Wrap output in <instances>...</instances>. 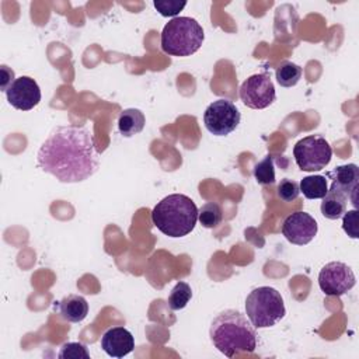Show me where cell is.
I'll return each mask as SVG.
<instances>
[{
    "label": "cell",
    "mask_w": 359,
    "mask_h": 359,
    "mask_svg": "<svg viewBox=\"0 0 359 359\" xmlns=\"http://www.w3.org/2000/svg\"><path fill=\"white\" fill-rule=\"evenodd\" d=\"M318 226L316 219L306 212H294L289 215L282 224L285 238L296 245L309 244L317 234Z\"/></svg>",
    "instance_id": "10"
},
{
    "label": "cell",
    "mask_w": 359,
    "mask_h": 359,
    "mask_svg": "<svg viewBox=\"0 0 359 359\" xmlns=\"http://www.w3.org/2000/svg\"><path fill=\"white\" fill-rule=\"evenodd\" d=\"M293 157L302 171H320L330 164L332 149L324 136L310 135L294 144Z\"/></svg>",
    "instance_id": "6"
},
{
    "label": "cell",
    "mask_w": 359,
    "mask_h": 359,
    "mask_svg": "<svg viewBox=\"0 0 359 359\" xmlns=\"http://www.w3.org/2000/svg\"><path fill=\"white\" fill-rule=\"evenodd\" d=\"M146 118L143 112L137 108L123 109L118 116V129L119 133L125 137H130L143 130Z\"/></svg>",
    "instance_id": "15"
},
{
    "label": "cell",
    "mask_w": 359,
    "mask_h": 359,
    "mask_svg": "<svg viewBox=\"0 0 359 359\" xmlns=\"http://www.w3.org/2000/svg\"><path fill=\"white\" fill-rule=\"evenodd\" d=\"M356 283L355 273L351 266L344 262L332 261L325 264L318 273V285L327 296H342Z\"/></svg>",
    "instance_id": "9"
},
{
    "label": "cell",
    "mask_w": 359,
    "mask_h": 359,
    "mask_svg": "<svg viewBox=\"0 0 359 359\" xmlns=\"http://www.w3.org/2000/svg\"><path fill=\"white\" fill-rule=\"evenodd\" d=\"M215 348L227 358L238 353H252L257 348V332L248 317L237 310L219 313L209 328Z\"/></svg>",
    "instance_id": "2"
},
{
    "label": "cell",
    "mask_w": 359,
    "mask_h": 359,
    "mask_svg": "<svg viewBox=\"0 0 359 359\" xmlns=\"http://www.w3.org/2000/svg\"><path fill=\"white\" fill-rule=\"evenodd\" d=\"M154 8L163 15V17H174L182 11V8L187 6V1L182 0H154L153 1Z\"/></svg>",
    "instance_id": "23"
},
{
    "label": "cell",
    "mask_w": 359,
    "mask_h": 359,
    "mask_svg": "<svg viewBox=\"0 0 359 359\" xmlns=\"http://www.w3.org/2000/svg\"><path fill=\"white\" fill-rule=\"evenodd\" d=\"M240 119L238 108L226 98L213 101L203 112L205 128L215 136H227L238 126Z\"/></svg>",
    "instance_id": "7"
},
{
    "label": "cell",
    "mask_w": 359,
    "mask_h": 359,
    "mask_svg": "<svg viewBox=\"0 0 359 359\" xmlns=\"http://www.w3.org/2000/svg\"><path fill=\"white\" fill-rule=\"evenodd\" d=\"M191 297H192L191 286L187 282H178L172 287V290H171V293L168 296V300H167L168 302V307L171 310H181V309H184L189 303Z\"/></svg>",
    "instance_id": "21"
},
{
    "label": "cell",
    "mask_w": 359,
    "mask_h": 359,
    "mask_svg": "<svg viewBox=\"0 0 359 359\" xmlns=\"http://www.w3.org/2000/svg\"><path fill=\"white\" fill-rule=\"evenodd\" d=\"M331 180V189L341 192L344 196L352 201L356 209V194L359 188V168L356 164H344L334 168V171L327 172Z\"/></svg>",
    "instance_id": "12"
},
{
    "label": "cell",
    "mask_w": 359,
    "mask_h": 359,
    "mask_svg": "<svg viewBox=\"0 0 359 359\" xmlns=\"http://www.w3.org/2000/svg\"><path fill=\"white\" fill-rule=\"evenodd\" d=\"M245 314L255 328H268L278 324L286 314L280 293L271 286H259L245 299Z\"/></svg>",
    "instance_id": "5"
},
{
    "label": "cell",
    "mask_w": 359,
    "mask_h": 359,
    "mask_svg": "<svg viewBox=\"0 0 359 359\" xmlns=\"http://www.w3.org/2000/svg\"><path fill=\"white\" fill-rule=\"evenodd\" d=\"M36 165L66 184L90 178L100 167L93 132L79 125L55 128L36 153Z\"/></svg>",
    "instance_id": "1"
},
{
    "label": "cell",
    "mask_w": 359,
    "mask_h": 359,
    "mask_svg": "<svg viewBox=\"0 0 359 359\" xmlns=\"http://www.w3.org/2000/svg\"><path fill=\"white\" fill-rule=\"evenodd\" d=\"M358 209L348 210L342 215V229L351 238L359 237V224H358Z\"/></svg>",
    "instance_id": "25"
},
{
    "label": "cell",
    "mask_w": 359,
    "mask_h": 359,
    "mask_svg": "<svg viewBox=\"0 0 359 359\" xmlns=\"http://www.w3.org/2000/svg\"><path fill=\"white\" fill-rule=\"evenodd\" d=\"M321 199H323V202H321L320 209H321V213L324 217H327L330 220H337V219L342 217V215L346 212L348 198L344 196L341 192L330 188Z\"/></svg>",
    "instance_id": "16"
},
{
    "label": "cell",
    "mask_w": 359,
    "mask_h": 359,
    "mask_svg": "<svg viewBox=\"0 0 359 359\" xmlns=\"http://www.w3.org/2000/svg\"><path fill=\"white\" fill-rule=\"evenodd\" d=\"M275 76H276V81L279 83V86L286 87V88L293 87L302 79V67L293 62L283 60L276 67Z\"/></svg>",
    "instance_id": "19"
},
{
    "label": "cell",
    "mask_w": 359,
    "mask_h": 359,
    "mask_svg": "<svg viewBox=\"0 0 359 359\" xmlns=\"http://www.w3.org/2000/svg\"><path fill=\"white\" fill-rule=\"evenodd\" d=\"M205 39L201 24L191 17L171 18L161 31V49L171 56H191Z\"/></svg>",
    "instance_id": "4"
},
{
    "label": "cell",
    "mask_w": 359,
    "mask_h": 359,
    "mask_svg": "<svg viewBox=\"0 0 359 359\" xmlns=\"http://www.w3.org/2000/svg\"><path fill=\"white\" fill-rule=\"evenodd\" d=\"M299 189L307 199H321L328 191L325 175L304 177L299 184Z\"/></svg>",
    "instance_id": "17"
},
{
    "label": "cell",
    "mask_w": 359,
    "mask_h": 359,
    "mask_svg": "<svg viewBox=\"0 0 359 359\" xmlns=\"http://www.w3.org/2000/svg\"><path fill=\"white\" fill-rule=\"evenodd\" d=\"M7 101L20 111H29L41 101V88L29 76H21L6 91Z\"/></svg>",
    "instance_id": "11"
},
{
    "label": "cell",
    "mask_w": 359,
    "mask_h": 359,
    "mask_svg": "<svg viewBox=\"0 0 359 359\" xmlns=\"http://www.w3.org/2000/svg\"><path fill=\"white\" fill-rule=\"evenodd\" d=\"M279 157L275 154H266L261 161L254 167V178L261 185H271L276 181L275 163Z\"/></svg>",
    "instance_id": "18"
},
{
    "label": "cell",
    "mask_w": 359,
    "mask_h": 359,
    "mask_svg": "<svg viewBox=\"0 0 359 359\" xmlns=\"http://www.w3.org/2000/svg\"><path fill=\"white\" fill-rule=\"evenodd\" d=\"M300 194L299 189V184L293 180L289 178H283L280 180L279 185H278V196L285 201V202H292L294 201Z\"/></svg>",
    "instance_id": "24"
},
{
    "label": "cell",
    "mask_w": 359,
    "mask_h": 359,
    "mask_svg": "<svg viewBox=\"0 0 359 359\" xmlns=\"http://www.w3.org/2000/svg\"><path fill=\"white\" fill-rule=\"evenodd\" d=\"M153 224L165 236L178 238L189 234L198 220L195 202L182 194L163 198L151 210Z\"/></svg>",
    "instance_id": "3"
},
{
    "label": "cell",
    "mask_w": 359,
    "mask_h": 359,
    "mask_svg": "<svg viewBox=\"0 0 359 359\" xmlns=\"http://www.w3.org/2000/svg\"><path fill=\"white\" fill-rule=\"evenodd\" d=\"M223 217V212L219 203L216 202H206L198 209V220L206 229H213L220 224Z\"/></svg>",
    "instance_id": "20"
},
{
    "label": "cell",
    "mask_w": 359,
    "mask_h": 359,
    "mask_svg": "<svg viewBox=\"0 0 359 359\" xmlns=\"http://www.w3.org/2000/svg\"><path fill=\"white\" fill-rule=\"evenodd\" d=\"M60 317L69 323H80L88 314V303L80 294H67L56 304Z\"/></svg>",
    "instance_id": "14"
},
{
    "label": "cell",
    "mask_w": 359,
    "mask_h": 359,
    "mask_svg": "<svg viewBox=\"0 0 359 359\" xmlns=\"http://www.w3.org/2000/svg\"><path fill=\"white\" fill-rule=\"evenodd\" d=\"M102 351L112 358H123L135 348V338L123 327H112L101 337Z\"/></svg>",
    "instance_id": "13"
},
{
    "label": "cell",
    "mask_w": 359,
    "mask_h": 359,
    "mask_svg": "<svg viewBox=\"0 0 359 359\" xmlns=\"http://www.w3.org/2000/svg\"><path fill=\"white\" fill-rule=\"evenodd\" d=\"M240 98L244 105L252 109H264L269 107L275 98V86L266 72L252 74L240 86Z\"/></svg>",
    "instance_id": "8"
},
{
    "label": "cell",
    "mask_w": 359,
    "mask_h": 359,
    "mask_svg": "<svg viewBox=\"0 0 359 359\" xmlns=\"http://www.w3.org/2000/svg\"><path fill=\"white\" fill-rule=\"evenodd\" d=\"M57 358H60V359H90V353H88L86 345H83L80 342H66L60 346Z\"/></svg>",
    "instance_id": "22"
},
{
    "label": "cell",
    "mask_w": 359,
    "mask_h": 359,
    "mask_svg": "<svg viewBox=\"0 0 359 359\" xmlns=\"http://www.w3.org/2000/svg\"><path fill=\"white\" fill-rule=\"evenodd\" d=\"M0 72H1L0 87H1V91L6 93L8 90V87L14 83V72L8 66H6V65H1Z\"/></svg>",
    "instance_id": "26"
}]
</instances>
